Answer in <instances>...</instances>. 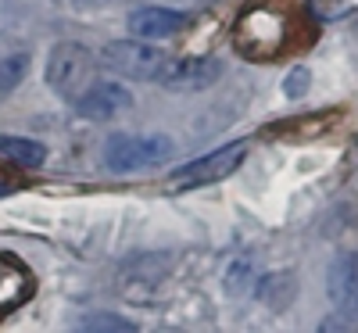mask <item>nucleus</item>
Wrapping results in <instances>:
<instances>
[{
    "mask_svg": "<svg viewBox=\"0 0 358 333\" xmlns=\"http://www.w3.org/2000/svg\"><path fill=\"white\" fill-rule=\"evenodd\" d=\"M94 69H97V57H94V50H90L86 43L62 40V43H54V50L47 54L43 79L62 101L76 104V97L94 83Z\"/></svg>",
    "mask_w": 358,
    "mask_h": 333,
    "instance_id": "nucleus-1",
    "label": "nucleus"
},
{
    "mask_svg": "<svg viewBox=\"0 0 358 333\" xmlns=\"http://www.w3.org/2000/svg\"><path fill=\"white\" fill-rule=\"evenodd\" d=\"M172 158H176V140L165 133H151V136L118 133V136H108L104 143V165L111 172H136V169L165 165Z\"/></svg>",
    "mask_w": 358,
    "mask_h": 333,
    "instance_id": "nucleus-2",
    "label": "nucleus"
},
{
    "mask_svg": "<svg viewBox=\"0 0 358 333\" xmlns=\"http://www.w3.org/2000/svg\"><path fill=\"white\" fill-rule=\"evenodd\" d=\"M244 158H248V143H244V140L226 143V147L212 150V155L194 158L190 165L176 169V172L165 179V187H169V190H201V187H212V183H219V179L233 176L236 169H241Z\"/></svg>",
    "mask_w": 358,
    "mask_h": 333,
    "instance_id": "nucleus-3",
    "label": "nucleus"
},
{
    "mask_svg": "<svg viewBox=\"0 0 358 333\" xmlns=\"http://www.w3.org/2000/svg\"><path fill=\"white\" fill-rule=\"evenodd\" d=\"M165 50H158L151 40H115L104 47L101 54V65L126 76V79H147V83H158L162 69H165Z\"/></svg>",
    "mask_w": 358,
    "mask_h": 333,
    "instance_id": "nucleus-4",
    "label": "nucleus"
},
{
    "mask_svg": "<svg viewBox=\"0 0 358 333\" xmlns=\"http://www.w3.org/2000/svg\"><path fill=\"white\" fill-rule=\"evenodd\" d=\"M222 62L219 57H176V62H165L158 83L172 94H197V90H208L222 79Z\"/></svg>",
    "mask_w": 358,
    "mask_h": 333,
    "instance_id": "nucleus-5",
    "label": "nucleus"
},
{
    "mask_svg": "<svg viewBox=\"0 0 358 333\" xmlns=\"http://www.w3.org/2000/svg\"><path fill=\"white\" fill-rule=\"evenodd\" d=\"M133 108V94L122 83H90L76 97V111L86 122H111Z\"/></svg>",
    "mask_w": 358,
    "mask_h": 333,
    "instance_id": "nucleus-6",
    "label": "nucleus"
},
{
    "mask_svg": "<svg viewBox=\"0 0 358 333\" xmlns=\"http://www.w3.org/2000/svg\"><path fill=\"white\" fill-rule=\"evenodd\" d=\"M326 294H330L341 316L358 319V255L355 251H344L330 262V269H326Z\"/></svg>",
    "mask_w": 358,
    "mask_h": 333,
    "instance_id": "nucleus-7",
    "label": "nucleus"
},
{
    "mask_svg": "<svg viewBox=\"0 0 358 333\" xmlns=\"http://www.w3.org/2000/svg\"><path fill=\"white\" fill-rule=\"evenodd\" d=\"M129 33L136 36V40H169V36H176L179 29L187 25V15L183 11H169V8H136L133 15H129Z\"/></svg>",
    "mask_w": 358,
    "mask_h": 333,
    "instance_id": "nucleus-8",
    "label": "nucleus"
},
{
    "mask_svg": "<svg viewBox=\"0 0 358 333\" xmlns=\"http://www.w3.org/2000/svg\"><path fill=\"white\" fill-rule=\"evenodd\" d=\"M258 287H255V294H258V301L265 309H273V312H283L290 301H294V294H297V280H294V272H268V276H262V280H255Z\"/></svg>",
    "mask_w": 358,
    "mask_h": 333,
    "instance_id": "nucleus-9",
    "label": "nucleus"
},
{
    "mask_svg": "<svg viewBox=\"0 0 358 333\" xmlns=\"http://www.w3.org/2000/svg\"><path fill=\"white\" fill-rule=\"evenodd\" d=\"M0 158L18 169H40L47 162V147L29 136H0Z\"/></svg>",
    "mask_w": 358,
    "mask_h": 333,
    "instance_id": "nucleus-10",
    "label": "nucleus"
},
{
    "mask_svg": "<svg viewBox=\"0 0 358 333\" xmlns=\"http://www.w3.org/2000/svg\"><path fill=\"white\" fill-rule=\"evenodd\" d=\"M25 72H29V54L25 50H4L0 54V97H8L25 79Z\"/></svg>",
    "mask_w": 358,
    "mask_h": 333,
    "instance_id": "nucleus-11",
    "label": "nucleus"
},
{
    "mask_svg": "<svg viewBox=\"0 0 358 333\" xmlns=\"http://www.w3.org/2000/svg\"><path fill=\"white\" fill-rule=\"evenodd\" d=\"M79 326H83V330H90V333H97V330H111V333L126 330V333H133V330H136V326H133L129 319H122V316H104V312H97V316L83 319Z\"/></svg>",
    "mask_w": 358,
    "mask_h": 333,
    "instance_id": "nucleus-12",
    "label": "nucleus"
},
{
    "mask_svg": "<svg viewBox=\"0 0 358 333\" xmlns=\"http://www.w3.org/2000/svg\"><path fill=\"white\" fill-rule=\"evenodd\" d=\"M255 283V272H251V262H236V269L226 276V290L229 294H244L248 287Z\"/></svg>",
    "mask_w": 358,
    "mask_h": 333,
    "instance_id": "nucleus-13",
    "label": "nucleus"
},
{
    "mask_svg": "<svg viewBox=\"0 0 358 333\" xmlns=\"http://www.w3.org/2000/svg\"><path fill=\"white\" fill-rule=\"evenodd\" d=\"M308 79H312L308 69H294V72L287 76V83H283V94H287V97H305V94H308Z\"/></svg>",
    "mask_w": 358,
    "mask_h": 333,
    "instance_id": "nucleus-14",
    "label": "nucleus"
},
{
    "mask_svg": "<svg viewBox=\"0 0 358 333\" xmlns=\"http://www.w3.org/2000/svg\"><path fill=\"white\" fill-rule=\"evenodd\" d=\"M69 4H72L76 11L90 15V11H108V8H115V4H122V0H69Z\"/></svg>",
    "mask_w": 358,
    "mask_h": 333,
    "instance_id": "nucleus-15",
    "label": "nucleus"
},
{
    "mask_svg": "<svg viewBox=\"0 0 358 333\" xmlns=\"http://www.w3.org/2000/svg\"><path fill=\"white\" fill-rule=\"evenodd\" d=\"M351 33L358 36V15H355V22H351Z\"/></svg>",
    "mask_w": 358,
    "mask_h": 333,
    "instance_id": "nucleus-16",
    "label": "nucleus"
}]
</instances>
